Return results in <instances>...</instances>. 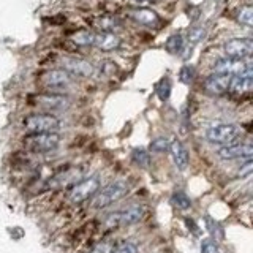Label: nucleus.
Masks as SVG:
<instances>
[{
  "label": "nucleus",
  "mask_w": 253,
  "mask_h": 253,
  "mask_svg": "<svg viewBox=\"0 0 253 253\" xmlns=\"http://www.w3.org/2000/svg\"><path fill=\"white\" fill-rule=\"evenodd\" d=\"M126 193H128V185L125 182H111L105 188L97 192V195L93 198V208H106V206L119 201Z\"/></svg>",
  "instance_id": "39448f33"
},
{
  "label": "nucleus",
  "mask_w": 253,
  "mask_h": 253,
  "mask_svg": "<svg viewBox=\"0 0 253 253\" xmlns=\"http://www.w3.org/2000/svg\"><path fill=\"white\" fill-rule=\"evenodd\" d=\"M253 89V75H239V76H231V84H229V90L244 95L249 93Z\"/></svg>",
  "instance_id": "dca6fc26"
},
{
  "label": "nucleus",
  "mask_w": 253,
  "mask_h": 253,
  "mask_svg": "<svg viewBox=\"0 0 253 253\" xmlns=\"http://www.w3.org/2000/svg\"><path fill=\"white\" fill-rule=\"evenodd\" d=\"M184 44H185V42H184V38H182V35H171L168 40H166L165 47L169 54H179L182 49H184Z\"/></svg>",
  "instance_id": "aec40b11"
},
{
  "label": "nucleus",
  "mask_w": 253,
  "mask_h": 253,
  "mask_svg": "<svg viewBox=\"0 0 253 253\" xmlns=\"http://www.w3.org/2000/svg\"><path fill=\"white\" fill-rule=\"evenodd\" d=\"M169 150H171L174 165H176L179 169H185L187 166H188V158H190L185 146L182 144L179 139H174L169 144Z\"/></svg>",
  "instance_id": "2eb2a0df"
},
{
  "label": "nucleus",
  "mask_w": 253,
  "mask_h": 253,
  "mask_svg": "<svg viewBox=\"0 0 253 253\" xmlns=\"http://www.w3.org/2000/svg\"><path fill=\"white\" fill-rule=\"evenodd\" d=\"M213 73L229 75V76L253 75L250 57L249 59H233V57L218 59L215 63H213Z\"/></svg>",
  "instance_id": "7ed1b4c3"
},
{
  "label": "nucleus",
  "mask_w": 253,
  "mask_h": 253,
  "mask_svg": "<svg viewBox=\"0 0 253 253\" xmlns=\"http://www.w3.org/2000/svg\"><path fill=\"white\" fill-rule=\"evenodd\" d=\"M83 177V171L81 169H73V171H65L59 174L57 177L52 180L54 187H62V185H70V184H76Z\"/></svg>",
  "instance_id": "a211bd4d"
},
{
  "label": "nucleus",
  "mask_w": 253,
  "mask_h": 253,
  "mask_svg": "<svg viewBox=\"0 0 253 253\" xmlns=\"http://www.w3.org/2000/svg\"><path fill=\"white\" fill-rule=\"evenodd\" d=\"M93 44L101 51H114L121 46V38L114 35L113 32H98L95 34Z\"/></svg>",
  "instance_id": "4468645a"
},
{
  "label": "nucleus",
  "mask_w": 253,
  "mask_h": 253,
  "mask_svg": "<svg viewBox=\"0 0 253 253\" xmlns=\"http://www.w3.org/2000/svg\"><path fill=\"white\" fill-rule=\"evenodd\" d=\"M168 149H169V142L166 138H157L150 142V150L152 152H165Z\"/></svg>",
  "instance_id": "a878e982"
},
{
  "label": "nucleus",
  "mask_w": 253,
  "mask_h": 253,
  "mask_svg": "<svg viewBox=\"0 0 253 253\" xmlns=\"http://www.w3.org/2000/svg\"><path fill=\"white\" fill-rule=\"evenodd\" d=\"M208 223H206V226H208V229L211 231V234L213 237H217V239H223V229H221V226L217 223V221H213V220H206Z\"/></svg>",
  "instance_id": "c85d7f7f"
},
{
  "label": "nucleus",
  "mask_w": 253,
  "mask_h": 253,
  "mask_svg": "<svg viewBox=\"0 0 253 253\" xmlns=\"http://www.w3.org/2000/svg\"><path fill=\"white\" fill-rule=\"evenodd\" d=\"M131 157H133V162L136 163V165H139V166H147L149 162H150L149 152H147V150H144V149H134Z\"/></svg>",
  "instance_id": "b1692460"
},
{
  "label": "nucleus",
  "mask_w": 253,
  "mask_h": 253,
  "mask_svg": "<svg viewBox=\"0 0 253 253\" xmlns=\"http://www.w3.org/2000/svg\"><path fill=\"white\" fill-rule=\"evenodd\" d=\"M229 84H231V76L229 75L213 73L204 81V89L211 95H223L229 90Z\"/></svg>",
  "instance_id": "f8f14e48"
},
{
  "label": "nucleus",
  "mask_w": 253,
  "mask_h": 253,
  "mask_svg": "<svg viewBox=\"0 0 253 253\" xmlns=\"http://www.w3.org/2000/svg\"><path fill=\"white\" fill-rule=\"evenodd\" d=\"M252 171H253V163L249 158V160L239 168V171H237V176H239V177H247V176H250V174H252Z\"/></svg>",
  "instance_id": "473e14b6"
},
{
  "label": "nucleus",
  "mask_w": 253,
  "mask_h": 253,
  "mask_svg": "<svg viewBox=\"0 0 253 253\" xmlns=\"http://www.w3.org/2000/svg\"><path fill=\"white\" fill-rule=\"evenodd\" d=\"M95 34L89 30H79L73 35V42L79 46H92L93 44Z\"/></svg>",
  "instance_id": "412c9836"
},
{
  "label": "nucleus",
  "mask_w": 253,
  "mask_h": 253,
  "mask_svg": "<svg viewBox=\"0 0 253 253\" xmlns=\"http://www.w3.org/2000/svg\"><path fill=\"white\" fill-rule=\"evenodd\" d=\"M237 21L245 27H252L253 26V8L250 5L242 6L239 13H237Z\"/></svg>",
  "instance_id": "4be33fe9"
},
{
  "label": "nucleus",
  "mask_w": 253,
  "mask_h": 253,
  "mask_svg": "<svg viewBox=\"0 0 253 253\" xmlns=\"http://www.w3.org/2000/svg\"><path fill=\"white\" fill-rule=\"evenodd\" d=\"M157 95L162 101H166L171 95V81L168 78H163L157 85Z\"/></svg>",
  "instance_id": "5701e85b"
},
{
  "label": "nucleus",
  "mask_w": 253,
  "mask_h": 253,
  "mask_svg": "<svg viewBox=\"0 0 253 253\" xmlns=\"http://www.w3.org/2000/svg\"><path fill=\"white\" fill-rule=\"evenodd\" d=\"M201 253H218V245L211 239H206L201 244Z\"/></svg>",
  "instance_id": "2f4dec72"
},
{
  "label": "nucleus",
  "mask_w": 253,
  "mask_h": 253,
  "mask_svg": "<svg viewBox=\"0 0 253 253\" xmlns=\"http://www.w3.org/2000/svg\"><path fill=\"white\" fill-rule=\"evenodd\" d=\"M218 157L221 160H234V158H252L253 155V146L250 142H231V144H226L223 147L218 149Z\"/></svg>",
  "instance_id": "9d476101"
},
{
  "label": "nucleus",
  "mask_w": 253,
  "mask_h": 253,
  "mask_svg": "<svg viewBox=\"0 0 253 253\" xmlns=\"http://www.w3.org/2000/svg\"><path fill=\"white\" fill-rule=\"evenodd\" d=\"M172 201H174V204L177 206V208H180V209H188L190 208V198L185 195V193H176L172 196Z\"/></svg>",
  "instance_id": "cd10ccee"
},
{
  "label": "nucleus",
  "mask_w": 253,
  "mask_h": 253,
  "mask_svg": "<svg viewBox=\"0 0 253 253\" xmlns=\"http://www.w3.org/2000/svg\"><path fill=\"white\" fill-rule=\"evenodd\" d=\"M71 76L65 70H49L42 76V83L47 90L62 92L71 85Z\"/></svg>",
  "instance_id": "6e6552de"
},
{
  "label": "nucleus",
  "mask_w": 253,
  "mask_h": 253,
  "mask_svg": "<svg viewBox=\"0 0 253 253\" xmlns=\"http://www.w3.org/2000/svg\"><path fill=\"white\" fill-rule=\"evenodd\" d=\"M206 138L212 144H231V142L239 141L241 138V128L234 124H215L211 125L206 130Z\"/></svg>",
  "instance_id": "f257e3e1"
},
{
  "label": "nucleus",
  "mask_w": 253,
  "mask_h": 253,
  "mask_svg": "<svg viewBox=\"0 0 253 253\" xmlns=\"http://www.w3.org/2000/svg\"><path fill=\"white\" fill-rule=\"evenodd\" d=\"M144 209L141 206H130V208L122 209L119 212H114L108 215L105 220V225L108 228H117V226H125V225H133L142 217Z\"/></svg>",
  "instance_id": "423d86ee"
},
{
  "label": "nucleus",
  "mask_w": 253,
  "mask_h": 253,
  "mask_svg": "<svg viewBox=\"0 0 253 253\" xmlns=\"http://www.w3.org/2000/svg\"><path fill=\"white\" fill-rule=\"evenodd\" d=\"M113 253H138V245L133 242H125L113 250Z\"/></svg>",
  "instance_id": "7c9ffc66"
},
{
  "label": "nucleus",
  "mask_w": 253,
  "mask_h": 253,
  "mask_svg": "<svg viewBox=\"0 0 253 253\" xmlns=\"http://www.w3.org/2000/svg\"><path fill=\"white\" fill-rule=\"evenodd\" d=\"M113 250H114V244L108 241V242H101L98 245H95L89 253H113Z\"/></svg>",
  "instance_id": "c756f323"
},
{
  "label": "nucleus",
  "mask_w": 253,
  "mask_h": 253,
  "mask_svg": "<svg viewBox=\"0 0 253 253\" xmlns=\"http://www.w3.org/2000/svg\"><path fill=\"white\" fill-rule=\"evenodd\" d=\"M62 70H65L70 76L89 78L95 73V67L90 62L76 57H65L62 60Z\"/></svg>",
  "instance_id": "9b49d317"
},
{
  "label": "nucleus",
  "mask_w": 253,
  "mask_h": 253,
  "mask_svg": "<svg viewBox=\"0 0 253 253\" xmlns=\"http://www.w3.org/2000/svg\"><path fill=\"white\" fill-rule=\"evenodd\" d=\"M226 57L233 59H249L253 52L252 38H231L223 44Z\"/></svg>",
  "instance_id": "1a4fd4ad"
},
{
  "label": "nucleus",
  "mask_w": 253,
  "mask_h": 253,
  "mask_svg": "<svg viewBox=\"0 0 253 253\" xmlns=\"http://www.w3.org/2000/svg\"><path fill=\"white\" fill-rule=\"evenodd\" d=\"M38 106L49 111H62L70 106V100L60 93H44L37 98Z\"/></svg>",
  "instance_id": "ddd939ff"
},
{
  "label": "nucleus",
  "mask_w": 253,
  "mask_h": 253,
  "mask_svg": "<svg viewBox=\"0 0 253 253\" xmlns=\"http://www.w3.org/2000/svg\"><path fill=\"white\" fill-rule=\"evenodd\" d=\"M95 26L101 29V32H111L121 26V21L114 18V16H101V18L95 21Z\"/></svg>",
  "instance_id": "6ab92c4d"
},
{
  "label": "nucleus",
  "mask_w": 253,
  "mask_h": 253,
  "mask_svg": "<svg viewBox=\"0 0 253 253\" xmlns=\"http://www.w3.org/2000/svg\"><path fill=\"white\" fill-rule=\"evenodd\" d=\"M100 180L98 177H89V179H81L79 182L73 185L70 192V200L71 203H83L85 200H89L90 196H93L98 192Z\"/></svg>",
  "instance_id": "0eeeda50"
},
{
  "label": "nucleus",
  "mask_w": 253,
  "mask_h": 253,
  "mask_svg": "<svg viewBox=\"0 0 253 253\" xmlns=\"http://www.w3.org/2000/svg\"><path fill=\"white\" fill-rule=\"evenodd\" d=\"M180 81L184 83V84H190L193 81V78H195V68L192 65H185V67H182L180 70Z\"/></svg>",
  "instance_id": "bb28decb"
},
{
  "label": "nucleus",
  "mask_w": 253,
  "mask_h": 253,
  "mask_svg": "<svg viewBox=\"0 0 253 253\" xmlns=\"http://www.w3.org/2000/svg\"><path fill=\"white\" fill-rule=\"evenodd\" d=\"M206 37V29L204 27H193L188 32V44H198L200 42H203V38Z\"/></svg>",
  "instance_id": "393cba45"
},
{
  "label": "nucleus",
  "mask_w": 253,
  "mask_h": 253,
  "mask_svg": "<svg viewBox=\"0 0 253 253\" xmlns=\"http://www.w3.org/2000/svg\"><path fill=\"white\" fill-rule=\"evenodd\" d=\"M24 144L32 152H51L60 144V136L57 133H30L24 139Z\"/></svg>",
  "instance_id": "20e7f679"
},
{
  "label": "nucleus",
  "mask_w": 253,
  "mask_h": 253,
  "mask_svg": "<svg viewBox=\"0 0 253 253\" xmlns=\"http://www.w3.org/2000/svg\"><path fill=\"white\" fill-rule=\"evenodd\" d=\"M24 128L29 133H57L60 121L52 114H32L24 119Z\"/></svg>",
  "instance_id": "f03ea898"
},
{
  "label": "nucleus",
  "mask_w": 253,
  "mask_h": 253,
  "mask_svg": "<svg viewBox=\"0 0 253 253\" xmlns=\"http://www.w3.org/2000/svg\"><path fill=\"white\" fill-rule=\"evenodd\" d=\"M131 19L142 24V26H155L158 22V14L152 10H147V8H139V10L131 11Z\"/></svg>",
  "instance_id": "f3484780"
}]
</instances>
